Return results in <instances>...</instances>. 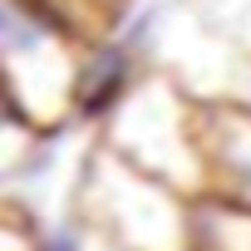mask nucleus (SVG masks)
Instances as JSON below:
<instances>
[{
	"label": "nucleus",
	"instance_id": "6",
	"mask_svg": "<svg viewBox=\"0 0 251 251\" xmlns=\"http://www.w3.org/2000/svg\"><path fill=\"white\" fill-rule=\"evenodd\" d=\"M143 74H148V64H143V45H138L133 35H118V40L89 45V50H84V64H79V94H74L79 123L103 128L108 113L138 89Z\"/></svg>",
	"mask_w": 251,
	"mask_h": 251
},
{
	"label": "nucleus",
	"instance_id": "5",
	"mask_svg": "<svg viewBox=\"0 0 251 251\" xmlns=\"http://www.w3.org/2000/svg\"><path fill=\"white\" fill-rule=\"evenodd\" d=\"M207 192L236 207H251V108L241 103H197Z\"/></svg>",
	"mask_w": 251,
	"mask_h": 251
},
{
	"label": "nucleus",
	"instance_id": "2",
	"mask_svg": "<svg viewBox=\"0 0 251 251\" xmlns=\"http://www.w3.org/2000/svg\"><path fill=\"white\" fill-rule=\"evenodd\" d=\"M74 217L94 236L128 251H192V197L118 158L113 148H103V138L84 168Z\"/></svg>",
	"mask_w": 251,
	"mask_h": 251
},
{
	"label": "nucleus",
	"instance_id": "10",
	"mask_svg": "<svg viewBox=\"0 0 251 251\" xmlns=\"http://www.w3.org/2000/svg\"><path fill=\"white\" fill-rule=\"evenodd\" d=\"M35 251H89V226H84L79 217L45 222L40 236H35Z\"/></svg>",
	"mask_w": 251,
	"mask_h": 251
},
{
	"label": "nucleus",
	"instance_id": "11",
	"mask_svg": "<svg viewBox=\"0 0 251 251\" xmlns=\"http://www.w3.org/2000/svg\"><path fill=\"white\" fill-rule=\"evenodd\" d=\"M89 251H128V246H118V241H103V236H94V231H89Z\"/></svg>",
	"mask_w": 251,
	"mask_h": 251
},
{
	"label": "nucleus",
	"instance_id": "9",
	"mask_svg": "<svg viewBox=\"0 0 251 251\" xmlns=\"http://www.w3.org/2000/svg\"><path fill=\"white\" fill-rule=\"evenodd\" d=\"M187 20H197L212 40L251 54V0H187Z\"/></svg>",
	"mask_w": 251,
	"mask_h": 251
},
{
	"label": "nucleus",
	"instance_id": "3",
	"mask_svg": "<svg viewBox=\"0 0 251 251\" xmlns=\"http://www.w3.org/2000/svg\"><path fill=\"white\" fill-rule=\"evenodd\" d=\"M84 50L64 25H54L35 0L0 5V59H5V113L30 128H69L79 123V64Z\"/></svg>",
	"mask_w": 251,
	"mask_h": 251
},
{
	"label": "nucleus",
	"instance_id": "1",
	"mask_svg": "<svg viewBox=\"0 0 251 251\" xmlns=\"http://www.w3.org/2000/svg\"><path fill=\"white\" fill-rule=\"evenodd\" d=\"M99 138H103V148H113L118 158H128L133 168H143L148 177H158L168 187H177L192 202L207 192L197 99L168 69H148L138 79V89L108 113Z\"/></svg>",
	"mask_w": 251,
	"mask_h": 251
},
{
	"label": "nucleus",
	"instance_id": "4",
	"mask_svg": "<svg viewBox=\"0 0 251 251\" xmlns=\"http://www.w3.org/2000/svg\"><path fill=\"white\" fill-rule=\"evenodd\" d=\"M197 103H241L251 108V54L212 40L197 20L182 25V35H173L163 45V64Z\"/></svg>",
	"mask_w": 251,
	"mask_h": 251
},
{
	"label": "nucleus",
	"instance_id": "8",
	"mask_svg": "<svg viewBox=\"0 0 251 251\" xmlns=\"http://www.w3.org/2000/svg\"><path fill=\"white\" fill-rule=\"evenodd\" d=\"M192 251H251V207L197 197L192 202Z\"/></svg>",
	"mask_w": 251,
	"mask_h": 251
},
{
	"label": "nucleus",
	"instance_id": "7",
	"mask_svg": "<svg viewBox=\"0 0 251 251\" xmlns=\"http://www.w3.org/2000/svg\"><path fill=\"white\" fill-rule=\"evenodd\" d=\"M35 5L64 25L79 45H103V40H118L123 30H128V10H133V0H35Z\"/></svg>",
	"mask_w": 251,
	"mask_h": 251
}]
</instances>
